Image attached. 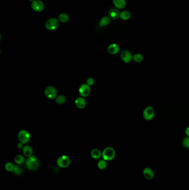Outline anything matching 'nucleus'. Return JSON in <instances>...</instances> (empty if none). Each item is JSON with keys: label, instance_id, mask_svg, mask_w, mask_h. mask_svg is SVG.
<instances>
[{"label": "nucleus", "instance_id": "nucleus-13", "mask_svg": "<svg viewBox=\"0 0 189 190\" xmlns=\"http://www.w3.org/2000/svg\"><path fill=\"white\" fill-rule=\"evenodd\" d=\"M119 50H120L119 46L115 43L111 44L108 47V51L110 54H117L119 52Z\"/></svg>", "mask_w": 189, "mask_h": 190}, {"label": "nucleus", "instance_id": "nucleus-11", "mask_svg": "<svg viewBox=\"0 0 189 190\" xmlns=\"http://www.w3.org/2000/svg\"><path fill=\"white\" fill-rule=\"evenodd\" d=\"M87 104V102L84 97H80L77 98L75 100V105L76 107L79 109H84Z\"/></svg>", "mask_w": 189, "mask_h": 190}, {"label": "nucleus", "instance_id": "nucleus-14", "mask_svg": "<svg viewBox=\"0 0 189 190\" xmlns=\"http://www.w3.org/2000/svg\"><path fill=\"white\" fill-rule=\"evenodd\" d=\"M23 154L25 156L27 157H30L32 156L33 154V150L31 147L28 145H26L24 146L22 148Z\"/></svg>", "mask_w": 189, "mask_h": 190}, {"label": "nucleus", "instance_id": "nucleus-21", "mask_svg": "<svg viewBox=\"0 0 189 190\" xmlns=\"http://www.w3.org/2000/svg\"><path fill=\"white\" fill-rule=\"evenodd\" d=\"M66 97L64 95H60L56 98V102L59 105H62L66 102Z\"/></svg>", "mask_w": 189, "mask_h": 190}, {"label": "nucleus", "instance_id": "nucleus-5", "mask_svg": "<svg viewBox=\"0 0 189 190\" xmlns=\"http://www.w3.org/2000/svg\"><path fill=\"white\" fill-rule=\"evenodd\" d=\"M59 26V21L56 18H52L46 21L45 27L48 30L53 31Z\"/></svg>", "mask_w": 189, "mask_h": 190}, {"label": "nucleus", "instance_id": "nucleus-18", "mask_svg": "<svg viewBox=\"0 0 189 190\" xmlns=\"http://www.w3.org/2000/svg\"><path fill=\"white\" fill-rule=\"evenodd\" d=\"M111 22V19L109 17H103L100 21L99 22V25L102 27H104V26H108V24H110Z\"/></svg>", "mask_w": 189, "mask_h": 190}, {"label": "nucleus", "instance_id": "nucleus-4", "mask_svg": "<svg viewBox=\"0 0 189 190\" xmlns=\"http://www.w3.org/2000/svg\"><path fill=\"white\" fill-rule=\"evenodd\" d=\"M45 94L46 97L48 99L53 100L57 97V90L53 86H47L45 90Z\"/></svg>", "mask_w": 189, "mask_h": 190}, {"label": "nucleus", "instance_id": "nucleus-7", "mask_svg": "<svg viewBox=\"0 0 189 190\" xmlns=\"http://www.w3.org/2000/svg\"><path fill=\"white\" fill-rule=\"evenodd\" d=\"M71 163L70 158L67 156H62L59 157L57 160L58 166L61 168H66L69 166Z\"/></svg>", "mask_w": 189, "mask_h": 190}, {"label": "nucleus", "instance_id": "nucleus-28", "mask_svg": "<svg viewBox=\"0 0 189 190\" xmlns=\"http://www.w3.org/2000/svg\"><path fill=\"white\" fill-rule=\"evenodd\" d=\"M94 84V80L93 78H89L87 80V84L89 85V86H92Z\"/></svg>", "mask_w": 189, "mask_h": 190}, {"label": "nucleus", "instance_id": "nucleus-8", "mask_svg": "<svg viewBox=\"0 0 189 190\" xmlns=\"http://www.w3.org/2000/svg\"><path fill=\"white\" fill-rule=\"evenodd\" d=\"M31 8L36 12H41L45 9V5L40 0H35L31 4Z\"/></svg>", "mask_w": 189, "mask_h": 190}, {"label": "nucleus", "instance_id": "nucleus-19", "mask_svg": "<svg viewBox=\"0 0 189 190\" xmlns=\"http://www.w3.org/2000/svg\"><path fill=\"white\" fill-rule=\"evenodd\" d=\"M130 16H131V15L129 11H124L120 13L119 17L123 20H128L130 18Z\"/></svg>", "mask_w": 189, "mask_h": 190}, {"label": "nucleus", "instance_id": "nucleus-24", "mask_svg": "<svg viewBox=\"0 0 189 190\" xmlns=\"http://www.w3.org/2000/svg\"><path fill=\"white\" fill-rule=\"evenodd\" d=\"M133 60L136 62L139 63V62H141V61L143 60V56L140 54H136L133 55Z\"/></svg>", "mask_w": 189, "mask_h": 190}, {"label": "nucleus", "instance_id": "nucleus-31", "mask_svg": "<svg viewBox=\"0 0 189 190\" xmlns=\"http://www.w3.org/2000/svg\"><path fill=\"white\" fill-rule=\"evenodd\" d=\"M29 1H32V2H33V1H35V0H29Z\"/></svg>", "mask_w": 189, "mask_h": 190}, {"label": "nucleus", "instance_id": "nucleus-26", "mask_svg": "<svg viewBox=\"0 0 189 190\" xmlns=\"http://www.w3.org/2000/svg\"><path fill=\"white\" fill-rule=\"evenodd\" d=\"M5 168L6 169V171L9 172H13V169H14V165H13L12 163L8 162L5 164Z\"/></svg>", "mask_w": 189, "mask_h": 190}, {"label": "nucleus", "instance_id": "nucleus-27", "mask_svg": "<svg viewBox=\"0 0 189 190\" xmlns=\"http://www.w3.org/2000/svg\"><path fill=\"white\" fill-rule=\"evenodd\" d=\"M183 145L184 147L189 148V137H186L183 141Z\"/></svg>", "mask_w": 189, "mask_h": 190}, {"label": "nucleus", "instance_id": "nucleus-16", "mask_svg": "<svg viewBox=\"0 0 189 190\" xmlns=\"http://www.w3.org/2000/svg\"><path fill=\"white\" fill-rule=\"evenodd\" d=\"M109 16L113 20H117L120 16L119 12L116 9H111L109 11Z\"/></svg>", "mask_w": 189, "mask_h": 190}, {"label": "nucleus", "instance_id": "nucleus-2", "mask_svg": "<svg viewBox=\"0 0 189 190\" xmlns=\"http://www.w3.org/2000/svg\"><path fill=\"white\" fill-rule=\"evenodd\" d=\"M115 156V151L112 147L105 148L102 152V157L103 160L109 161L113 160Z\"/></svg>", "mask_w": 189, "mask_h": 190}, {"label": "nucleus", "instance_id": "nucleus-20", "mask_svg": "<svg viewBox=\"0 0 189 190\" xmlns=\"http://www.w3.org/2000/svg\"><path fill=\"white\" fill-rule=\"evenodd\" d=\"M69 16L66 13H62L59 16L58 19L62 23H66L69 20Z\"/></svg>", "mask_w": 189, "mask_h": 190}, {"label": "nucleus", "instance_id": "nucleus-3", "mask_svg": "<svg viewBox=\"0 0 189 190\" xmlns=\"http://www.w3.org/2000/svg\"><path fill=\"white\" fill-rule=\"evenodd\" d=\"M31 136L30 133L26 130H21L18 134V139L20 142L23 144H26L30 140Z\"/></svg>", "mask_w": 189, "mask_h": 190}, {"label": "nucleus", "instance_id": "nucleus-29", "mask_svg": "<svg viewBox=\"0 0 189 190\" xmlns=\"http://www.w3.org/2000/svg\"><path fill=\"white\" fill-rule=\"evenodd\" d=\"M17 147H18V148H20V149H21V148H23V147H24L23 143H21V142L18 143V144H17Z\"/></svg>", "mask_w": 189, "mask_h": 190}, {"label": "nucleus", "instance_id": "nucleus-10", "mask_svg": "<svg viewBox=\"0 0 189 190\" xmlns=\"http://www.w3.org/2000/svg\"><path fill=\"white\" fill-rule=\"evenodd\" d=\"M120 58L124 62L128 63L133 60V56L132 53L128 50H124L120 54Z\"/></svg>", "mask_w": 189, "mask_h": 190}, {"label": "nucleus", "instance_id": "nucleus-9", "mask_svg": "<svg viewBox=\"0 0 189 190\" xmlns=\"http://www.w3.org/2000/svg\"><path fill=\"white\" fill-rule=\"evenodd\" d=\"M79 93L83 97L88 96L90 93V86L87 84H82L79 88Z\"/></svg>", "mask_w": 189, "mask_h": 190}, {"label": "nucleus", "instance_id": "nucleus-23", "mask_svg": "<svg viewBox=\"0 0 189 190\" xmlns=\"http://www.w3.org/2000/svg\"><path fill=\"white\" fill-rule=\"evenodd\" d=\"M23 172V168H22L20 165H14V169L13 172L16 175H19Z\"/></svg>", "mask_w": 189, "mask_h": 190}, {"label": "nucleus", "instance_id": "nucleus-1", "mask_svg": "<svg viewBox=\"0 0 189 190\" xmlns=\"http://www.w3.org/2000/svg\"><path fill=\"white\" fill-rule=\"evenodd\" d=\"M25 165L27 169L31 171H35L39 168V163L38 160L35 156H32L28 157L26 162Z\"/></svg>", "mask_w": 189, "mask_h": 190}, {"label": "nucleus", "instance_id": "nucleus-12", "mask_svg": "<svg viewBox=\"0 0 189 190\" xmlns=\"http://www.w3.org/2000/svg\"><path fill=\"white\" fill-rule=\"evenodd\" d=\"M143 176H144V177L147 180H152L154 177V173L153 170L149 167L145 168L143 170Z\"/></svg>", "mask_w": 189, "mask_h": 190}, {"label": "nucleus", "instance_id": "nucleus-6", "mask_svg": "<svg viewBox=\"0 0 189 190\" xmlns=\"http://www.w3.org/2000/svg\"><path fill=\"white\" fill-rule=\"evenodd\" d=\"M143 115L145 120L147 121L151 120L155 115V111H154L153 107L151 106L147 107L145 109H144Z\"/></svg>", "mask_w": 189, "mask_h": 190}, {"label": "nucleus", "instance_id": "nucleus-22", "mask_svg": "<svg viewBox=\"0 0 189 190\" xmlns=\"http://www.w3.org/2000/svg\"><path fill=\"white\" fill-rule=\"evenodd\" d=\"M24 161H25V159L22 155H16L15 157V162L17 165H21L24 163Z\"/></svg>", "mask_w": 189, "mask_h": 190}, {"label": "nucleus", "instance_id": "nucleus-30", "mask_svg": "<svg viewBox=\"0 0 189 190\" xmlns=\"http://www.w3.org/2000/svg\"><path fill=\"white\" fill-rule=\"evenodd\" d=\"M185 133L187 136L189 137V126L187 127L185 130Z\"/></svg>", "mask_w": 189, "mask_h": 190}, {"label": "nucleus", "instance_id": "nucleus-17", "mask_svg": "<svg viewBox=\"0 0 189 190\" xmlns=\"http://www.w3.org/2000/svg\"><path fill=\"white\" fill-rule=\"evenodd\" d=\"M114 6L119 9H123L126 5L125 0H113Z\"/></svg>", "mask_w": 189, "mask_h": 190}, {"label": "nucleus", "instance_id": "nucleus-15", "mask_svg": "<svg viewBox=\"0 0 189 190\" xmlns=\"http://www.w3.org/2000/svg\"><path fill=\"white\" fill-rule=\"evenodd\" d=\"M90 155H91V157L95 160H98L102 156L100 151L99 149H97V148H94L91 151Z\"/></svg>", "mask_w": 189, "mask_h": 190}, {"label": "nucleus", "instance_id": "nucleus-25", "mask_svg": "<svg viewBox=\"0 0 189 190\" xmlns=\"http://www.w3.org/2000/svg\"><path fill=\"white\" fill-rule=\"evenodd\" d=\"M98 167L99 168L100 170H104V169L107 167V162H106V161L104 160H101L99 161L98 163Z\"/></svg>", "mask_w": 189, "mask_h": 190}]
</instances>
